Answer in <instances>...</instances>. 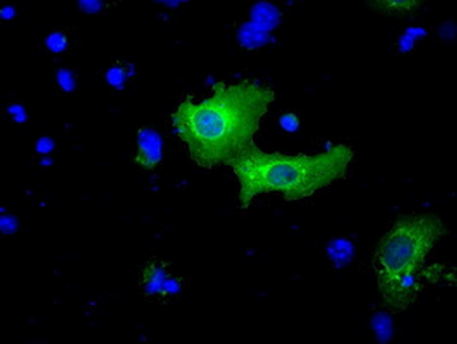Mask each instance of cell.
<instances>
[{"instance_id":"obj_5","label":"cell","mask_w":457,"mask_h":344,"mask_svg":"<svg viewBox=\"0 0 457 344\" xmlns=\"http://www.w3.org/2000/svg\"><path fill=\"white\" fill-rule=\"evenodd\" d=\"M375 3L378 9L390 13L410 12L420 6V1H378Z\"/></svg>"},{"instance_id":"obj_4","label":"cell","mask_w":457,"mask_h":344,"mask_svg":"<svg viewBox=\"0 0 457 344\" xmlns=\"http://www.w3.org/2000/svg\"><path fill=\"white\" fill-rule=\"evenodd\" d=\"M162 158V139L160 134L148 126L141 127L137 132V150L134 162L146 170L155 168Z\"/></svg>"},{"instance_id":"obj_1","label":"cell","mask_w":457,"mask_h":344,"mask_svg":"<svg viewBox=\"0 0 457 344\" xmlns=\"http://www.w3.org/2000/svg\"><path fill=\"white\" fill-rule=\"evenodd\" d=\"M274 99L271 87L254 81H219L200 102L188 94L172 114V124L197 165H226L255 142L261 120Z\"/></svg>"},{"instance_id":"obj_2","label":"cell","mask_w":457,"mask_h":344,"mask_svg":"<svg viewBox=\"0 0 457 344\" xmlns=\"http://www.w3.org/2000/svg\"><path fill=\"white\" fill-rule=\"evenodd\" d=\"M353 157L352 148L341 144L316 154L290 155L264 151L254 142L226 166L237 177L245 210L254 198L269 192L281 193L287 201L310 197L342 178Z\"/></svg>"},{"instance_id":"obj_3","label":"cell","mask_w":457,"mask_h":344,"mask_svg":"<svg viewBox=\"0 0 457 344\" xmlns=\"http://www.w3.org/2000/svg\"><path fill=\"white\" fill-rule=\"evenodd\" d=\"M446 233L439 217L423 214L399 219L381 238L372 262L388 311L401 313L415 302L421 286L420 270Z\"/></svg>"}]
</instances>
